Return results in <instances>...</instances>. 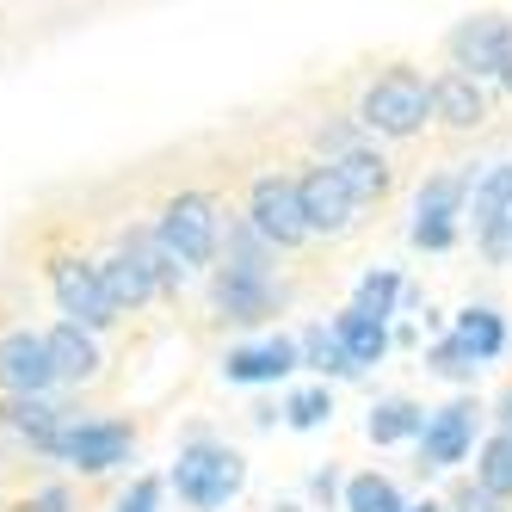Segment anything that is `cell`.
Returning a JSON list of instances; mask_svg holds the SVG:
<instances>
[{
  "mask_svg": "<svg viewBox=\"0 0 512 512\" xmlns=\"http://www.w3.org/2000/svg\"><path fill=\"white\" fill-rule=\"evenodd\" d=\"M50 290H56L62 315L81 321V327H112L118 321V303H112V290H105L99 266L75 260V253H56L50 260Z\"/></svg>",
  "mask_w": 512,
  "mask_h": 512,
  "instance_id": "5b68a950",
  "label": "cell"
},
{
  "mask_svg": "<svg viewBox=\"0 0 512 512\" xmlns=\"http://www.w3.org/2000/svg\"><path fill=\"white\" fill-rule=\"evenodd\" d=\"M327 414H334V395H327V389H303V395H290V426H297V432L321 426Z\"/></svg>",
  "mask_w": 512,
  "mask_h": 512,
  "instance_id": "4316f807",
  "label": "cell"
},
{
  "mask_svg": "<svg viewBox=\"0 0 512 512\" xmlns=\"http://www.w3.org/2000/svg\"><path fill=\"white\" fill-rule=\"evenodd\" d=\"M161 241L179 253L186 266H204L216 247H223V204H216L210 192H179L167 210H161Z\"/></svg>",
  "mask_w": 512,
  "mask_h": 512,
  "instance_id": "6da1fadb",
  "label": "cell"
},
{
  "mask_svg": "<svg viewBox=\"0 0 512 512\" xmlns=\"http://www.w3.org/2000/svg\"><path fill=\"white\" fill-rule=\"evenodd\" d=\"M327 167L340 173V186H346L358 204H364V198H383V192H389V161H383V155H371V149H346V155H334Z\"/></svg>",
  "mask_w": 512,
  "mask_h": 512,
  "instance_id": "2e32d148",
  "label": "cell"
},
{
  "mask_svg": "<svg viewBox=\"0 0 512 512\" xmlns=\"http://www.w3.org/2000/svg\"><path fill=\"white\" fill-rule=\"evenodd\" d=\"M469 438H475V408H469V401H451V408H438V414L426 420L420 451H426L432 469H451V463H463Z\"/></svg>",
  "mask_w": 512,
  "mask_h": 512,
  "instance_id": "30bf717a",
  "label": "cell"
},
{
  "mask_svg": "<svg viewBox=\"0 0 512 512\" xmlns=\"http://www.w3.org/2000/svg\"><path fill=\"white\" fill-rule=\"evenodd\" d=\"M457 340H463L475 358H500V346H506V327H500V315H494V309H469V315L457 321Z\"/></svg>",
  "mask_w": 512,
  "mask_h": 512,
  "instance_id": "44dd1931",
  "label": "cell"
},
{
  "mask_svg": "<svg viewBox=\"0 0 512 512\" xmlns=\"http://www.w3.org/2000/svg\"><path fill=\"white\" fill-rule=\"evenodd\" d=\"M408 512H438V506H432V500H426V506H408Z\"/></svg>",
  "mask_w": 512,
  "mask_h": 512,
  "instance_id": "d6a6232c",
  "label": "cell"
},
{
  "mask_svg": "<svg viewBox=\"0 0 512 512\" xmlns=\"http://www.w3.org/2000/svg\"><path fill=\"white\" fill-rule=\"evenodd\" d=\"M7 420H13V432H25L38 451H50V438L62 432V420H56V408H50L44 395H13V401H7Z\"/></svg>",
  "mask_w": 512,
  "mask_h": 512,
  "instance_id": "ac0fdd59",
  "label": "cell"
},
{
  "mask_svg": "<svg viewBox=\"0 0 512 512\" xmlns=\"http://www.w3.org/2000/svg\"><path fill=\"white\" fill-rule=\"evenodd\" d=\"M346 512H408L395 494V482H383V475H352L346 482Z\"/></svg>",
  "mask_w": 512,
  "mask_h": 512,
  "instance_id": "7402d4cb",
  "label": "cell"
},
{
  "mask_svg": "<svg viewBox=\"0 0 512 512\" xmlns=\"http://www.w3.org/2000/svg\"><path fill=\"white\" fill-rule=\"evenodd\" d=\"M278 512H303V506H278Z\"/></svg>",
  "mask_w": 512,
  "mask_h": 512,
  "instance_id": "836d02e7",
  "label": "cell"
},
{
  "mask_svg": "<svg viewBox=\"0 0 512 512\" xmlns=\"http://www.w3.org/2000/svg\"><path fill=\"white\" fill-rule=\"evenodd\" d=\"M38 512H68V494H62V488H44V494H38Z\"/></svg>",
  "mask_w": 512,
  "mask_h": 512,
  "instance_id": "1f68e13d",
  "label": "cell"
},
{
  "mask_svg": "<svg viewBox=\"0 0 512 512\" xmlns=\"http://www.w3.org/2000/svg\"><path fill=\"white\" fill-rule=\"evenodd\" d=\"M432 364H438V371H445V377H457V383H469L475 377V364H482V358H475L463 340H445V346H438L432 352Z\"/></svg>",
  "mask_w": 512,
  "mask_h": 512,
  "instance_id": "83f0119b",
  "label": "cell"
},
{
  "mask_svg": "<svg viewBox=\"0 0 512 512\" xmlns=\"http://www.w3.org/2000/svg\"><path fill=\"white\" fill-rule=\"evenodd\" d=\"M247 223L260 229L272 247H297L303 235H315V229H309V210H303V186H297V179H284V173L253 179Z\"/></svg>",
  "mask_w": 512,
  "mask_h": 512,
  "instance_id": "277c9868",
  "label": "cell"
},
{
  "mask_svg": "<svg viewBox=\"0 0 512 512\" xmlns=\"http://www.w3.org/2000/svg\"><path fill=\"white\" fill-rule=\"evenodd\" d=\"M334 334H340V346L352 352V364H358V371H364V364H377V358L389 352L383 321H377V315H364V309H346V315L334 321Z\"/></svg>",
  "mask_w": 512,
  "mask_h": 512,
  "instance_id": "e0dca14e",
  "label": "cell"
},
{
  "mask_svg": "<svg viewBox=\"0 0 512 512\" xmlns=\"http://www.w3.org/2000/svg\"><path fill=\"white\" fill-rule=\"evenodd\" d=\"M216 309H223L229 321H266L272 315V284H266V272L229 266L223 278H216Z\"/></svg>",
  "mask_w": 512,
  "mask_h": 512,
  "instance_id": "5bb4252c",
  "label": "cell"
},
{
  "mask_svg": "<svg viewBox=\"0 0 512 512\" xmlns=\"http://www.w3.org/2000/svg\"><path fill=\"white\" fill-rule=\"evenodd\" d=\"M457 204H463V179H432L414 210H420V223H451Z\"/></svg>",
  "mask_w": 512,
  "mask_h": 512,
  "instance_id": "d4e9b609",
  "label": "cell"
},
{
  "mask_svg": "<svg viewBox=\"0 0 512 512\" xmlns=\"http://www.w3.org/2000/svg\"><path fill=\"white\" fill-rule=\"evenodd\" d=\"M414 241H420V247H451L457 229H451V223H414Z\"/></svg>",
  "mask_w": 512,
  "mask_h": 512,
  "instance_id": "f546056e",
  "label": "cell"
},
{
  "mask_svg": "<svg viewBox=\"0 0 512 512\" xmlns=\"http://www.w3.org/2000/svg\"><path fill=\"white\" fill-rule=\"evenodd\" d=\"M482 488L488 494H512V432H500V438H488V451H482Z\"/></svg>",
  "mask_w": 512,
  "mask_h": 512,
  "instance_id": "cb8c5ba5",
  "label": "cell"
},
{
  "mask_svg": "<svg viewBox=\"0 0 512 512\" xmlns=\"http://www.w3.org/2000/svg\"><path fill=\"white\" fill-rule=\"evenodd\" d=\"M303 364H315V371H327V377H352L358 371L352 352L340 346V334H327V327H309L303 334Z\"/></svg>",
  "mask_w": 512,
  "mask_h": 512,
  "instance_id": "ffe728a7",
  "label": "cell"
},
{
  "mask_svg": "<svg viewBox=\"0 0 512 512\" xmlns=\"http://www.w3.org/2000/svg\"><path fill=\"white\" fill-rule=\"evenodd\" d=\"M161 506V482H155V475H142V482L118 500V512H155Z\"/></svg>",
  "mask_w": 512,
  "mask_h": 512,
  "instance_id": "f1b7e54d",
  "label": "cell"
},
{
  "mask_svg": "<svg viewBox=\"0 0 512 512\" xmlns=\"http://www.w3.org/2000/svg\"><path fill=\"white\" fill-rule=\"evenodd\" d=\"M241 482H247V469H241V457L223 451V445H192L186 457H179V469H173V488L186 494L198 512L229 506V500L241 494Z\"/></svg>",
  "mask_w": 512,
  "mask_h": 512,
  "instance_id": "3957f363",
  "label": "cell"
},
{
  "mask_svg": "<svg viewBox=\"0 0 512 512\" xmlns=\"http://www.w3.org/2000/svg\"><path fill=\"white\" fill-rule=\"evenodd\" d=\"M303 364V340H266V346H241L223 358L229 383H278Z\"/></svg>",
  "mask_w": 512,
  "mask_h": 512,
  "instance_id": "8fae6325",
  "label": "cell"
},
{
  "mask_svg": "<svg viewBox=\"0 0 512 512\" xmlns=\"http://www.w3.org/2000/svg\"><path fill=\"white\" fill-rule=\"evenodd\" d=\"M451 62L463 68V75H506L512 62V25L482 13V19H463L451 31Z\"/></svg>",
  "mask_w": 512,
  "mask_h": 512,
  "instance_id": "52a82bcc",
  "label": "cell"
},
{
  "mask_svg": "<svg viewBox=\"0 0 512 512\" xmlns=\"http://www.w3.org/2000/svg\"><path fill=\"white\" fill-rule=\"evenodd\" d=\"M50 457H62V463H75V469L99 475V469H112V463L130 457V426H118V420H81V426H62V432L50 438Z\"/></svg>",
  "mask_w": 512,
  "mask_h": 512,
  "instance_id": "8992f818",
  "label": "cell"
},
{
  "mask_svg": "<svg viewBox=\"0 0 512 512\" xmlns=\"http://www.w3.org/2000/svg\"><path fill=\"white\" fill-rule=\"evenodd\" d=\"M432 112V87L414 75V68H395V75H383L371 93H364L358 105V118L371 124L377 136H414Z\"/></svg>",
  "mask_w": 512,
  "mask_h": 512,
  "instance_id": "7a4b0ae2",
  "label": "cell"
},
{
  "mask_svg": "<svg viewBox=\"0 0 512 512\" xmlns=\"http://www.w3.org/2000/svg\"><path fill=\"white\" fill-rule=\"evenodd\" d=\"M395 297H401V278H395V272H371V278L358 284V303H352V309H364V315H377V321H383Z\"/></svg>",
  "mask_w": 512,
  "mask_h": 512,
  "instance_id": "484cf974",
  "label": "cell"
},
{
  "mask_svg": "<svg viewBox=\"0 0 512 512\" xmlns=\"http://www.w3.org/2000/svg\"><path fill=\"white\" fill-rule=\"evenodd\" d=\"M432 112L445 118V124H457V130H469V124H482L488 118V99H482V87H475V75H445L432 87Z\"/></svg>",
  "mask_w": 512,
  "mask_h": 512,
  "instance_id": "9a60e30c",
  "label": "cell"
},
{
  "mask_svg": "<svg viewBox=\"0 0 512 512\" xmlns=\"http://www.w3.org/2000/svg\"><path fill=\"white\" fill-rule=\"evenodd\" d=\"M506 87H512V62H506Z\"/></svg>",
  "mask_w": 512,
  "mask_h": 512,
  "instance_id": "e575fe53",
  "label": "cell"
},
{
  "mask_svg": "<svg viewBox=\"0 0 512 512\" xmlns=\"http://www.w3.org/2000/svg\"><path fill=\"white\" fill-rule=\"evenodd\" d=\"M506 210H512V161L494 167L482 186H475V223H500Z\"/></svg>",
  "mask_w": 512,
  "mask_h": 512,
  "instance_id": "603a6c76",
  "label": "cell"
},
{
  "mask_svg": "<svg viewBox=\"0 0 512 512\" xmlns=\"http://www.w3.org/2000/svg\"><path fill=\"white\" fill-rule=\"evenodd\" d=\"M494 500H500V494H488V488H482V494H475V488H469V494H463V512H500Z\"/></svg>",
  "mask_w": 512,
  "mask_h": 512,
  "instance_id": "4dcf8cb0",
  "label": "cell"
},
{
  "mask_svg": "<svg viewBox=\"0 0 512 512\" xmlns=\"http://www.w3.org/2000/svg\"><path fill=\"white\" fill-rule=\"evenodd\" d=\"M50 383H56V364H50L44 334L19 327V334L0 340V389H7V395H44Z\"/></svg>",
  "mask_w": 512,
  "mask_h": 512,
  "instance_id": "ba28073f",
  "label": "cell"
},
{
  "mask_svg": "<svg viewBox=\"0 0 512 512\" xmlns=\"http://www.w3.org/2000/svg\"><path fill=\"white\" fill-rule=\"evenodd\" d=\"M414 432H426V414L414 401H383V408H371V438L377 445H395V438H414Z\"/></svg>",
  "mask_w": 512,
  "mask_h": 512,
  "instance_id": "d6986e66",
  "label": "cell"
},
{
  "mask_svg": "<svg viewBox=\"0 0 512 512\" xmlns=\"http://www.w3.org/2000/svg\"><path fill=\"white\" fill-rule=\"evenodd\" d=\"M297 186H303V210H309V229H315V235H346V229H352L358 198L340 186V173H334V167L303 173Z\"/></svg>",
  "mask_w": 512,
  "mask_h": 512,
  "instance_id": "9c48e42d",
  "label": "cell"
},
{
  "mask_svg": "<svg viewBox=\"0 0 512 512\" xmlns=\"http://www.w3.org/2000/svg\"><path fill=\"white\" fill-rule=\"evenodd\" d=\"M44 346H50V364H56V383H87V377H99L93 327L62 321V327H50V334H44Z\"/></svg>",
  "mask_w": 512,
  "mask_h": 512,
  "instance_id": "7c38bea8",
  "label": "cell"
},
{
  "mask_svg": "<svg viewBox=\"0 0 512 512\" xmlns=\"http://www.w3.org/2000/svg\"><path fill=\"white\" fill-rule=\"evenodd\" d=\"M99 278H105V290H112L118 309H142V303L155 297V272H149V260H142L136 247H124V241H118V253H105V260H99Z\"/></svg>",
  "mask_w": 512,
  "mask_h": 512,
  "instance_id": "4fadbf2b",
  "label": "cell"
}]
</instances>
